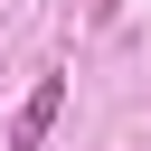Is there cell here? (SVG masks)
<instances>
[{
    "label": "cell",
    "mask_w": 151,
    "mask_h": 151,
    "mask_svg": "<svg viewBox=\"0 0 151 151\" xmlns=\"http://www.w3.org/2000/svg\"><path fill=\"white\" fill-rule=\"evenodd\" d=\"M57 113H66V76H38V85L19 94V113H9V151H38V142L57 132Z\"/></svg>",
    "instance_id": "6da1fadb"
}]
</instances>
